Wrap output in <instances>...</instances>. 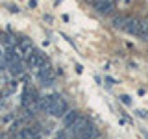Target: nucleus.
<instances>
[{
  "label": "nucleus",
  "mask_w": 148,
  "mask_h": 139,
  "mask_svg": "<svg viewBox=\"0 0 148 139\" xmlns=\"http://www.w3.org/2000/svg\"><path fill=\"white\" fill-rule=\"evenodd\" d=\"M61 98V95H58V93H54V95H45L39 98V109L45 111L46 115H52L56 113V108H58V102Z\"/></svg>",
  "instance_id": "obj_1"
},
{
  "label": "nucleus",
  "mask_w": 148,
  "mask_h": 139,
  "mask_svg": "<svg viewBox=\"0 0 148 139\" xmlns=\"http://www.w3.org/2000/svg\"><path fill=\"white\" fill-rule=\"evenodd\" d=\"M26 63H28V67L32 69V72H35V71H39L41 67L46 65V56L43 52H35V50H34V54L26 59Z\"/></svg>",
  "instance_id": "obj_2"
},
{
  "label": "nucleus",
  "mask_w": 148,
  "mask_h": 139,
  "mask_svg": "<svg viewBox=\"0 0 148 139\" xmlns=\"http://www.w3.org/2000/svg\"><path fill=\"white\" fill-rule=\"evenodd\" d=\"M89 126H91V120L87 119V117H83V115H80V117L74 120V124L71 126V132H72V136H74V137H80Z\"/></svg>",
  "instance_id": "obj_3"
},
{
  "label": "nucleus",
  "mask_w": 148,
  "mask_h": 139,
  "mask_svg": "<svg viewBox=\"0 0 148 139\" xmlns=\"http://www.w3.org/2000/svg\"><path fill=\"white\" fill-rule=\"evenodd\" d=\"M117 8V0H98L95 2V9L100 15H111Z\"/></svg>",
  "instance_id": "obj_4"
},
{
  "label": "nucleus",
  "mask_w": 148,
  "mask_h": 139,
  "mask_svg": "<svg viewBox=\"0 0 148 139\" xmlns=\"http://www.w3.org/2000/svg\"><path fill=\"white\" fill-rule=\"evenodd\" d=\"M17 48L21 50V56L24 59H28L32 54H34V43H32L30 39H21V41H18V45H17Z\"/></svg>",
  "instance_id": "obj_5"
},
{
  "label": "nucleus",
  "mask_w": 148,
  "mask_h": 139,
  "mask_svg": "<svg viewBox=\"0 0 148 139\" xmlns=\"http://www.w3.org/2000/svg\"><path fill=\"white\" fill-rule=\"evenodd\" d=\"M128 34L132 35H139L141 37V19H135V17H130L128 19V24H126V30Z\"/></svg>",
  "instance_id": "obj_6"
},
{
  "label": "nucleus",
  "mask_w": 148,
  "mask_h": 139,
  "mask_svg": "<svg viewBox=\"0 0 148 139\" xmlns=\"http://www.w3.org/2000/svg\"><path fill=\"white\" fill-rule=\"evenodd\" d=\"M78 117H80V111L78 109H69L67 113L61 117V122H63V128H71L74 124V120H76Z\"/></svg>",
  "instance_id": "obj_7"
},
{
  "label": "nucleus",
  "mask_w": 148,
  "mask_h": 139,
  "mask_svg": "<svg viewBox=\"0 0 148 139\" xmlns=\"http://www.w3.org/2000/svg\"><path fill=\"white\" fill-rule=\"evenodd\" d=\"M128 15H117L111 21V24H113L115 28H119V30H126V24H128Z\"/></svg>",
  "instance_id": "obj_8"
},
{
  "label": "nucleus",
  "mask_w": 148,
  "mask_h": 139,
  "mask_svg": "<svg viewBox=\"0 0 148 139\" xmlns=\"http://www.w3.org/2000/svg\"><path fill=\"white\" fill-rule=\"evenodd\" d=\"M69 111V104H67V100L63 98H59V102H58V108H56V113H54V117H63L65 113Z\"/></svg>",
  "instance_id": "obj_9"
},
{
  "label": "nucleus",
  "mask_w": 148,
  "mask_h": 139,
  "mask_svg": "<svg viewBox=\"0 0 148 139\" xmlns=\"http://www.w3.org/2000/svg\"><path fill=\"white\" fill-rule=\"evenodd\" d=\"M13 122H15V115L13 113H6L0 119V124H2V126H9V124H13Z\"/></svg>",
  "instance_id": "obj_10"
},
{
  "label": "nucleus",
  "mask_w": 148,
  "mask_h": 139,
  "mask_svg": "<svg viewBox=\"0 0 148 139\" xmlns=\"http://www.w3.org/2000/svg\"><path fill=\"white\" fill-rule=\"evenodd\" d=\"M148 34V19H141V37Z\"/></svg>",
  "instance_id": "obj_11"
},
{
  "label": "nucleus",
  "mask_w": 148,
  "mask_h": 139,
  "mask_svg": "<svg viewBox=\"0 0 148 139\" xmlns=\"http://www.w3.org/2000/svg\"><path fill=\"white\" fill-rule=\"evenodd\" d=\"M119 98H120V102H122V104H126V106H130V104H132V98H130L128 95H120Z\"/></svg>",
  "instance_id": "obj_12"
},
{
  "label": "nucleus",
  "mask_w": 148,
  "mask_h": 139,
  "mask_svg": "<svg viewBox=\"0 0 148 139\" xmlns=\"http://www.w3.org/2000/svg\"><path fill=\"white\" fill-rule=\"evenodd\" d=\"M135 113L139 115V117H143V119H148V113H146V111H143V109H137Z\"/></svg>",
  "instance_id": "obj_13"
},
{
  "label": "nucleus",
  "mask_w": 148,
  "mask_h": 139,
  "mask_svg": "<svg viewBox=\"0 0 148 139\" xmlns=\"http://www.w3.org/2000/svg\"><path fill=\"white\" fill-rule=\"evenodd\" d=\"M9 11H11V13H18V11H21V8H18V6H13V4H11V6H9Z\"/></svg>",
  "instance_id": "obj_14"
},
{
  "label": "nucleus",
  "mask_w": 148,
  "mask_h": 139,
  "mask_svg": "<svg viewBox=\"0 0 148 139\" xmlns=\"http://www.w3.org/2000/svg\"><path fill=\"white\" fill-rule=\"evenodd\" d=\"M28 8H32V9L37 8V0H30V2H28Z\"/></svg>",
  "instance_id": "obj_15"
},
{
  "label": "nucleus",
  "mask_w": 148,
  "mask_h": 139,
  "mask_svg": "<svg viewBox=\"0 0 148 139\" xmlns=\"http://www.w3.org/2000/svg\"><path fill=\"white\" fill-rule=\"evenodd\" d=\"M106 83H109V85H115V83H117V80H113V78H106Z\"/></svg>",
  "instance_id": "obj_16"
},
{
  "label": "nucleus",
  "mask_w": 148,
  "mask_h": 139,
  "mask_svg": "<svg viewBox=\"0 0 148 139\" xmlns=\"http://www.w3.org/2000/svg\"><path fill=\"white\" fill-rule=\"evenodd\" d=\"M143 136H145V139H148V132H143Z\"/></svg>",
  "instance_id": "obj_17"
},
{
  "label": "nucleus",
  "mask_w": 148,
  "mask_h": 139,
  "mask_svg": "<svg viewBox=\"0 0 148 139\" xmlns=\"http://www.w3.org/2000/svg\"><path fill=\"white\" fill-rule=\"evenodd\" d=\"M143 39H145V41H146V43H148V34H146L145 37H143Z\"/></svg>",
  "instance_id": "obj_18"
}]
</instances>
